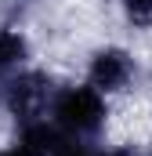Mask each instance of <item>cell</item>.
Segmentation results:
<instances>
[{
  "label": "cell",
  "instance_id": "8992f818",
  "mask_svg": "<svg viewBox=\"0 0 152 156\" xmlns=\"http://www.w3.org/2000/svg\"><path fill=\"white\" fill-rule=\"evenodd\" d=\"M0 156H29V153H26L22 145H15V149H7V153H0Z\"/></svg>",
  "mask_w": 152,
  "mask_h": 156
},
{
  "label": "cell",
  "instance_id": "5b68a950",
  "mask_svg": "<svg viewBox=\"0 0 152 156\" xmlns=\"http://www.w3.org/2000/svg\"><path fill=\"white\" fill-rule=\"evenodd\" d=\"M123 11L134 26H152V0H123Z\"/></svg>",
  "mask_w": 152,
  "mask_h": 156
},
{
  "label": "cell",
  "instance_id": "6da1fadb",
  "mask_svg": "<svg viewBox=\"0 0 152 156\" xmlns=\"http://www.w3.org/2000/svg\"><path fill=\"white\" fill-rule=\"evenodd\" d=\"M51 116L54 123L69 134V138H91L102 131L105 123V102L98 87H65L54 94L51 102Z\"/></svg>",
  "mask_w": 152,
  "mask_h": 156
},
{
  "label": "cell",
  "instance_id": "277c9868",
  "mask_svg": "<svg viewBox=\"0 0 152 156\" xmlns=\"http://www.w3.org/2000/svg\"><path fill=\"white\" fill-rule=\"evenodd\" d=\"M26 37L15 33V29H0V76H7L15 66H22L26 58Z\"/></svg>",
  "mask_w": 152,
  "mask_h": 156
},
{
  "label": "cell",
  "instance_id": "52a82bcc",
  "mask_svg": "<svg viewBox=\"0 0 152 156\" xmlns=\"http://www.w3.org/2000/svg\"><path fill=\"white\" fill-rule=\"evenodd\" d=\"M102 156H138V153H130V149H112V153H102Z\"/></svg>",
  "mask_w": 152,
  "mask_h": 156
},
{
  "label": "cell",
  "instance_id": "3957f363",
  "mask_svg": "<svg viewBox=\"0 0 152 156\" xmlns=\"http://www.w3.org/2000/svg\"><path fill=\"white\" fill-rule=\"evenodd\" d=\"M134 76V58L119 47H102L91 58V87H98L102 94L109 91H123Z\"/></svg>",
  "mask_w": 152,
  "mask_h": 156
},
{
  "label": "cell",
  "instance_id": "7a4b0ae2",
  "mask_svg": "<svg viewBox=\"0 0 152 156\" xmlns=\"http://www.w3.org/2000/svg\"><path fill=\"white\" fill-rule=\"evenodd\" d=\"M51 102V76L47 73H22L18 80L7 83V109L22 123H33Z\"/></svg>",
  "mask_w": 152,
  "mask_h": 156
}]
</instances>
